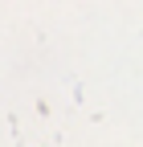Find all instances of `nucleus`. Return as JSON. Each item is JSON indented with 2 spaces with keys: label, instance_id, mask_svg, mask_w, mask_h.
Instances as JSON below:
<instances>
[]
</instances>
